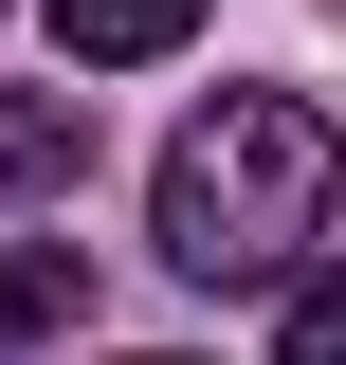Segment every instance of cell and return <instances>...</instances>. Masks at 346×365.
Returning <instances> with one entry per match:
<instances>
[{"label":"cell","instance_id":"1","mask_svg":"<svg viewBox=\"0 0 346 365\" xmlns=\"http://www.w3.org/2000/svg\"><path fill=\"white\" fill-rule=\"evenodd\" d=\"M328 201H346V128L310 91H219L201 128L164 146V256L201 292L292 274V237H328Z\"/></svg>","mask_w":346,"mask_h":365},{"label":"cell","instance_id":"2","mask_svg":"<svg viewBox=\"0 0 346 365\" xmlns=\"http://www.w3.org/2000/svg\"><path fill=\"white\" fill-rule=\"evenodd\" d=\"M91 182V110L73 91H0V201H73Z\"/></svg>","mask_w":346,"mask_h":365},{"label":"cell","instance_id":"3","mask_svg":"<svg viewBox=\"0 0 346 365\" xmlns=\"http://www.w3.org/2000/svg\"><path fill=\"white\" fill-rule=\"evenodd\" d=\"M73 311H91V256H73V237H0V365L55 347Z\"/></svg>","mask_w":346,"mask_h":365},{"label":"cell","instance_id":"4","mask_svg":"<svg viewBox=\"0 0 346 365\" xmlns=\"http://www.w3.org/2000/svg\"><path fill=\"white\" fill-rule=\"evenodd\" d=\"M182 37H201V0H55V55H91V73H146Z\"/></svg>","mask_w":346,"mask_h":365},{"label":"cell","instance_id":"5","mask_svg":"<svg viewBox=\"0 0 346 365\" xmlns=\"http://www.w3.org/2000/svg\"><path fill=\"white\" fill-rule=\"evenodd\" d=\"M273 365H346V256L292 274V311H273Z\"/></svg>","mask_w":346,"mask_h":365}]
</instances>
